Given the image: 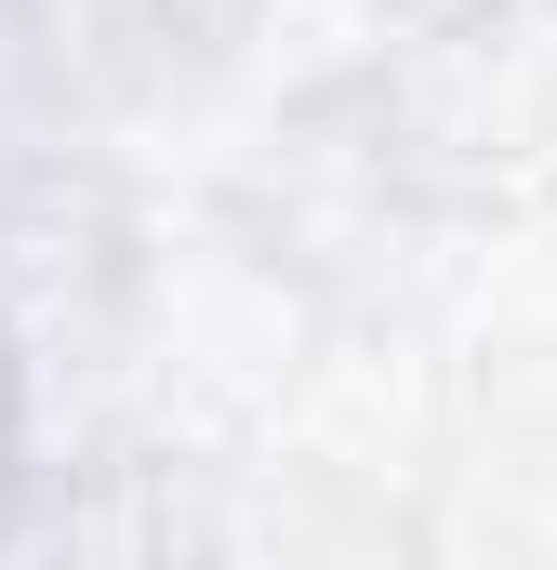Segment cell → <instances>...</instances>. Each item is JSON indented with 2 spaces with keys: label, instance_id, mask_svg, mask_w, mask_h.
Segmentation results:
<instances>
[{
  "label": "cell",
  "instance_id": "cell-1",
  "mask_svg": "<svg viewBox=\"0 0 557 570\" xmlns=\"http://www.w3.org/2000/svg\"><path fill=\"white\" fill-rule=\"evenodd\" d=\"M13 40L80 94H173L240 40V0H13Z\"/></svg>",
  "mask_w": 557,
  "mask_h": 570
},
{
  "label": "cell",
  "instance_id": "cell-2",
  "mask_svg": "<svg viewBox=\"0 0 557 570\" xmlns=\"http://www.w3.org/2000/svg\"><path fill=\"white\" fill-rule=\"evenodd\" d=\"M13 491H27V372L0 345V531H13Z\"/></svg>",
  "mask_w": 557,
  "mask_h": 570
}]
</instances>
